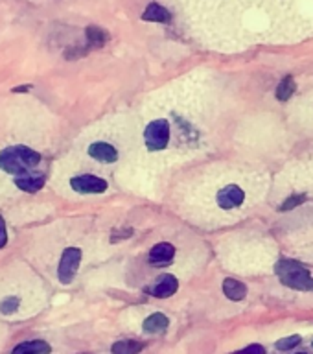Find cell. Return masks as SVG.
Wrapping results in <instances>:
<instances>
[{"instance_id": "18", "label": "cell", "mask_w": 313, "mask_h": 354, "mask_svg": "<svg viewBox=\"0 0 313 354\" xmlns=\"http://www.w3.org/2000/svg\"><path fill=\"white\" fill-rule=\"evenodd\" d=\"M19 304H21V299L19 297L4 299V301L0 303V312L6 315L13 314V312H17V310H19Z\"/></svg>"}, {"instance_id": "21", "label": "cell", "mask_w": 313, "mask_h": 354, "mask_svg": "<svg viewBox=\"0 0 313 354\" xmlns=\"http://www.w3.org/2000/svg\"><path fill=\"white\" fill-rule=\"evenodd\" d=\"M231 354H265V348L258 343H254V345H249V347L242 348V351H236V353H231Z\"/></svg>"}, {"instance_id": "5", "label": "cell", "mask_w": 313, "mask_h": 354, "mask_svg": "<svg viewBox=\"0 0 313 354\" xmlns=\"http://www.w3.org/2000/svg\"><path fill=\"white\" fill-rule=\"evenodd\" d=\"M70 187L79 194H102L107 190V181L96 176H77L72 177Z\"/></svg>"}, {"instance_id": "12", "label": "cell", "mask_w": 313, "mask_h": 354, "mask_svg": "<svg viewBox=\"0 0 313 354\" xmlns=\"http://www.w3.org/2000/svg\"><path fill=\"white\" fill-rule=\"evenodd\" d=\"M223 293L231 301H242L247 295V288H245L243 282L236 281V279H225L223 281Z\"/></svg>"}, {"instance_id": "7", "label": "cell", "mask_w": 313, "mask_h": 354, "mask_svg": "<svg viewBox=\"0 0 313 354\" xmlns=\"http://www.w3.org/2000/svg\"><path fill=\"white\" fill-rule=\"evenodd\" d=\"M173 257H176V248L168 242L157 243V245L149 251V262L153 266L170 264Z\"/></svg>"}, {"instance_id": "24", "label": "cell", "mask_w": 313, "mask_h": 354, "mask_svg": "<svg viewBox=\"0 0 313 354\" xmlns=\"http://www.w3.org/2000/svg\"><path fill=\"white\" fill-rule=\"evenodd\" d=\"M82 354H88V353H82Z\"/></svg>"}, {"instance_id": "13", "label": "cell", "mask_w": 313, "mask_h": 354, "mask_svg": "<svg viewBox=\"0 0 313 354\" xmlns=\"http://www.w3.org/2000/svg\"><path fill=\"white\" fill-rule=\"evenodd\" d=\"M170 325V319L166 317L164 314H151L148 319L144 321V332H149V334H160L164 332Z\"/></svg>"}, {"instance_id": "20", "label": "cell", "mask_w": 313, "mask_h": 354, "mask_svg": "<svg viewBox=\"0 0 313 354\" xmlns=\"http://www.w3.org/2000/svg\"><path fill=\"white\" fill-rule=\"evenodd\" d=\"M304 196H292V198L287 199V201H284L281 207V210H292L295 209V207H298L301 203H304Z\"/></svg>"}, {"instance_id": "8", "label": "cell", "mask_w": 313, "mask_h": 354, "mask_svg": "<svg viewBox=\"0 0 313 354\" xmlns=\"http://www.w3.org/2000/svg\"><path fill=\"white\" fill-rule=\"evenodd\" d=\"M177 288H179V281H177L173 275H162L159 277V281L151 288V295L159 299H166L171 297L173 293L177 292Z\"/></svg>"}, {"instance_id": "14", "label": "cell", "mask_w": 313, "mask_h": 354, "mask_svg": "<svg viewBox=\"0 0 313 354\" xmlns=\"http://www.w3.org/2000/svg\"><path fill=\"white\" fill-rule=\"evenodd\" d=\"M144 21H151V22H170L171 21V15L170 11L166 10L164 6L160 4H149L146 10H144V15H142Z\"/></svg>"}, {"instance_id": "3", "label": "cell", "mask_w": 313, "mask_h": 354, "mask_svg": "<svg viewBox=\"0 0 313 354\" xmlns=\"http://www.w3.org/2000/svg\"><path fill=\"white\" fill-rule=\"evenodd\" d=\"M144 140L151 151L164 149L170 142V124H168V120L162 118V120L151 122L144 131Z\"/></svg>"}, {"instance_id": "22", "label": "cell", "mask_w": 313, "mask_h": 354, "mask_svg": "<svg viewBox=\"0 0 313 354\" xmlns=\"http://www.w3.org/2000/svg\"><path fill=\"white\" fill-rule=\"evenodd\" d=\"M6 242H8V232H6V221H4V218L0 216V249L4 248Z\"/></svg>"}, {"instance_id": "10", "label": "cell", "mask_w": 313, "mask_h": 354, "mask_svg": "<svg viewBox=\"0 0 313 354\" xmlns=\"http://www.w3.org/2000/svg\"><path fill=\"white\" fill-rule=\"evenodd\" d=\"M15 185L21 188V190H24V192L35 194L44 187V176L43 174H35V171H32V174H28V176L15 177Z\"/></svg>"}, {"instance_id": "16", "label": "cell", "mask_w": 313, "mask_h": 354, "mask_svg": "<svg viewBox=\"0 0 313 354\" xmlns=\"http://www.w3.org/2000/svg\"><path fill=\"white\" fill-rule=\"evenodd\" d=\"M87 41L91 46H96V48H99V46H104L107 41H109V33L105 32L104 28H98V26H88L87 28Z\"/></svg>"}, {"instance_id": "23", "label": "cell", "mask_w": 313, "mask_h": 354, "mask_svg": "<svg viewBox=\"0 0 313 354\" xmlns=\"http://www.w3.org/2000/svg\"><path fill=\"white\" fill-rule=\"evenodd\" d=\"M298 354H306V353H298Z\"/></svg>"}, {"instance_id": "2", "label": "cell", "mask_w": 313, "mask_h": 354, "mask_svg": "<svg viewBox=\"0 0 313 354\" xmlns=\"http://www.w3.org/2000/svg\"><path fill=\"white\" fill-rule=\"evenodd\" d=\"M275 273L282 284L292 290H301V292H312L313 290L312 273L297 260H278L275 266Z\"/></svg>"}, {"instance_id": "4", "label": "cell", "mask_w": 313, "mask_h": 354, "mask_svg": "<svg viewBox=\"0 0 313 354\" xmlns=\"http://www.w3.org/2000/svg\"><path fill=\"white\" fill-rule=\"evenodd\" d=\"M82 262V251L77 248H68L63 251V257L59 260V268H57V277L63 284L72 282V279L76 277L77 268Z\"/></svg>"}, {"instance_id": "6", "label": "cell", "mask_w": 313, "mask_h": 354, "mask_svg": "<svg viewBox=\"0 0 313 354\" xmlns=\"http://www.w3.org/2000/svg\"><path fill=\"white\" fill-rule=\"evenodd\" d=\"M243 199H245V194L236 185H229V187L218 192V205H220L221 209L229 210L234 209V207H240L243 203Z\"/></svg>"}, {"instance_id": "9", "label": "cell", "mask_w": 313, "mask_h": 354, "mask_svg": "<svg viewBox=\"0 0 313 354\" xmlns=\"http://www.w3.org/2000/svg\"><path fill=\"white\" fill-rule=\"evenodd\" d=\"M88 155L93 157V159L99 160V162H115L118 159V151H116L111 144L107 142H94L91 144V148H88Z\"/></svg>"}, {"instance_id": "11", "label": "cell", "mask_w": 313, "mask_h": 354, "mask_svg": "<svg viewBox=\"0 0 313 354\" xmlns=\"http://www.w3.org/2000/svg\"><path fill=\"white\" fill-rule=\"evenodd\" d=\"M52 347L44 339H32V342L19 343L11 354H50Z\"/></svg>"}, {"instance_id": "15", "label": "cell", "mask_w": 313, "mask_h": 354, "mask_svg": "<svg viewBox=\"0 0 313 354\" xmlns=\"http://www.w3.org/2000/svg\"><path fill=\"white\" fill-rule=\"evenodd\" d=\"M144 348V343L135 342V339H120L111 347L113 354H138Z\"/></svg>"}, {"instance_id": "17", "label": "cell", "mask_w": 313, "mask_h": 354, "mask_svg": "<svg viewBox=\"0 0 313 354\" xmlns=\"http://www.w3.org/2000/svg\"><path fill=\"white\" fill-rule=\"evenodd\" d=\"M295 88H297L295 80L292 76H286L278 83V87H276V98L281 100V102H287V100L292 98V94L295 93Z\"/></svg>"}, {"instance_id": "19", "label": "cell", "mask_w": 313, "mask_h": 354, "mask_svg": "<svg viewBox=\"0 0 313 354\" xmlns=\"http://www.w3.org/2000/svg\"><path fill=\"white\" fill-rule=\"evenodd\" d=\"M301 342H303V339H301V336H290V337H284V339H281V342H276L275 347L278 348V351H290V348L297 347Z\"/></svg>"}, {"instance_id": "1", "label": "cell", "mask_w": 313, "mask_h": 354, "mask_svg": "<svg viewBox=\"0 0 313 354\" xmlns=\"http://www.w3.org/2000/svg\"><path fill=\"white\" fill-rule=\"evenodd\" d=\"M41 162V155L26 146H11L0 153V168L11 176L22 177L32 174V170Z\"/></svg>"}]
</instances>
